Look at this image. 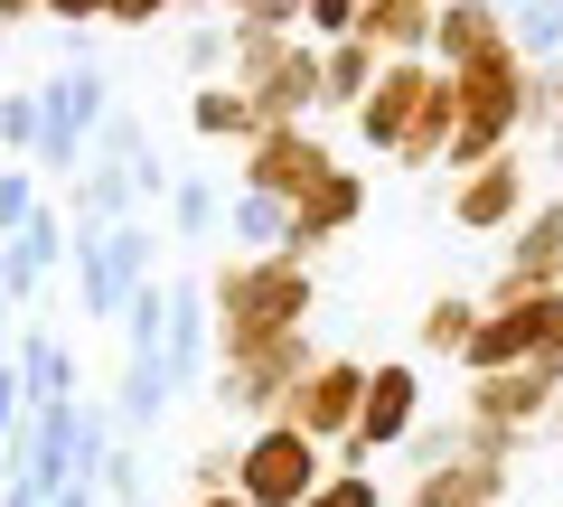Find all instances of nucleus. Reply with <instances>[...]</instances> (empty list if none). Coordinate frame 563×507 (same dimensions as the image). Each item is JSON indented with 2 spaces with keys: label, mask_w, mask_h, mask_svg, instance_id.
Instances as JSON below:
<instances>
[{
  "label": "nucleus",
  "mask_w": 563,
  "mask_h": 507,
  "mask_svg": "<svg viewBox=\"0 0 563 507\" xmlns=\"http://www.w3.org/2000/svg\"><path fill=\"white\" fill-rule=\"evenodd\" d=\"M320 480H329V470H320V442L291 432V423H263L254 442L235 451V488H244L254 507H301Z\"/></svg>",
  "instance_id": "39448f33"
},
{
  "label": "nucleus",
  "mask_w": 563,
  "mask_h": 507,
  "mask_svg": "<svg viewBox=\"0 0 563 507\" xmlns=\"http://www.w3.org/2000/svg\"><path fill=\"white\" fill-rule=\"evenodd\" d=\"M442 10H451V0H442Z\"/></svg>",
  "instance_id": "c03bdc74"
},
{
  "label": "nucleus",
  "mask_w": 563,
  "mask_h": 507,
  "mask_svg": "<svg viewBox=\"0 0 563 507\" xmlns=\"http://www.w3.org/2000/svg\"><path fill=\"white\" fill-rule=\"evenodd\" d=\"M0 507H47V498H38V488H29V480H10V498H0Z\"/></svg>",
  "instance_id": "58836bf2"
},
{
  "label": "nucleus",
  "mask_w": 563,
  "mask_h": 507,
  "mask_svg": "<svg viewBox=\"0 0 563 507\" xmlns=\"http://www.w3.org/2000/svg\"><path fill=\"white\" fill-rule=\"evenodd\" d=\"M357 10H366V0H301V38H357Z\"/></svg>",
  "instance_id": "c756f323"
},
{
  "label": "nucleus",
  "mask_w": 563,
  "mask_h": 507,
  "mask_svg": "<svg viewBox=\"0 0 563 507\" xmlns=\"http://www.w3.org/2000/svg\"><path fill=\"white\" fill-rule=\"evenodd\" d=\"M554 122H563V113H554Z\"/></svg>",
  "instance_id": "49530a36"
},
{
  "label": "nucleus",
  "mask_w": 563,
  "mask_h": 507,
  "mask_svg": "<svg viewBox=\"0 0 563 507\" xmlns=\"http://www.w3.org/2000/svg\"><path fill=\"white\" fill-rule=\"evenodd\" d=\"M310 366H320V339L310 329H291V339H273V348H254V357H225V405L235 414H273L282 423V405H291V386H301Z\"/></svg>",
  "instance_id": "6e6552de"
},
{
  "label": "nucleus",
  "mask_w": 563,
  "mask_h": 507,
  "mask_svg": "<svg viewBox=\"0 0 563 507\" xmlns=\"http://www.w3.org/2000/svg\"><path fill=\"white\" fill-rule=\"evenodd\" d=\"M10 320H20V301L0 291V366H10V348H20V329H10Z\"/></svg>",
  "instance_id": "e433bc0d"
},
{
  "label": "nucleus",
  "mask_w": 563,
  "mask_h": 507,
  "mask_svg": "<svg viewBox=\"0 0 563 507\" xmlns=\"http://www.w3.org/2000/svg\"><path fill=\"white\" fill-rule=\"evenodd\" d=\"M432 85H442V66H432V57H385V76L366 85V103L347 113V122H357V142L395 161V151H404V132H413V113H422V95H432Z\"/></svg>",
  "instance_id": "9d476101"
},
{
  "label": "nucleus",
  "mask_w": 563,
  "mask_h": 507,
  "mask_svg": "<svg viewBox=\"0 0 563 507\" xmlns=\"http://www.w3.org/2000/svg\"><path fill=\"white\" fill-rule=\"evenodd\" d=\"M526 207H536L526 151H488L479 169H451V225H461V235H517Z\"/></svg>",
  "instance_id": "20e7f679"
},
{
  "label": "nucleus",
  "mask_w": 563,
  "mask_h": 507,
  "mask_svg": "<svg viewBox=\"0 0 563 507\" xmlns=\"http://www.w3.org/2000/svg\"><path fill=\"white\" fill-rule=\"evenodd\" d=\"M103 113H113V85H103L95 57L57 66V76L38 85V169H85V151H95Z\"/></svg>",
  "instance_id": "7ed1b4c3"
},
{
  "label": "nucleus",
  "mask_w": 563,
  "mask_h": 507,
  "mask_svg": "<svg viewBox=\"0 0 563 507\" xmlns=\"http://www.w3.org/2000/svg\"><path fill=\"white\" fill-rule=\"evenodd\" d=\"M66 264H76V291H85V320H122V273H113V225H66Z\"/></svg>",
  "instance_id": "a211bd4d"
},
{
  "label": "nucleus",
  "mask_w": 563,
  "mask_h": 507,
  "mask_svg": "<svg viewBox=\"0 0 563 507\" xmlns=\"http://www.w3.org/2000/svg\"><path fill=\"white\" fill-rule=\"evenodd\" d=\"M357 405H366V366L357 357H320L301 386H291L282 423L310 432V442H347V432H357Z\"/></svg>",
  "instance_id": "9b49d317"
},
{
  "label": "nucleus",
  "mask_w": 563,
  "mask_h": 507,
  "mask_svg": "<svg viewBox=\"0 0 563 507\" xmlns=\"http://www.w3.org/2000/svg\"><path fill=\"white\" fill-rule=\"evenodd\" d=\"M57 264H66V217H57V207H38L20 235H0V291H10L20 310L38 301V283H47Z\"/></svg>",
  "instance_id": "2eb2a0df"
},
{
  "label": "nucleus",
  "mask_w": 563,
  "mask_h": 507,
  "mask_svg": "<svg viewBox=\"0 0 563 507\" xmlns=\"http://www.w3.org/2000/svg\"><path fill=\"white\" fill-rule=\"evenodd\" d=\"M188 132H198V142H235V151H244L263 122H254V103L217 76V85H188Z\"/></svg>",
  "instance_id": "412c9836"
},
{
  "label": "nucleus",
  "mask_w": 563,
  "mask_h": 507,
  "mask_svg": "<svg viewBox=\"0 0 563 507\" xmlns=\"http://www.w3.org/2000/svg\"><path fill=\"white\" fill-rule=\"evenodd\" d=\"M132 507H141V498H132Z\"/></svg>",
  "instance_id": "a18cd8bd"
},
{
  "label": "nucleus",
  "mask_w": 563,
  "mask_h": 507,
  "mask_svg": "<svg viewBox=\"0 0 563 507\" xmlns=\"http://www.w3.org/2000/svg\"><path fill=\"white\" fill-rule=\"evenodd\" d=\"M470 329H479V301L470 291H442V301L422 310V357H461Z\"/></svg>",
  "instance_id": "b1692460"
},
{
  "label": "nucleus",
  "mask_w": 563,
  "mask_h": 507,
  "mask_svg": "<svg viewBox=\"0 0 563 507\" xmlns=\"http://www.w3.org/2000/svg\"><path fill=\"white\" fill-rule=\"evenodd\" d=\"M0 151H38V95H0Z\"/></svg>",
  "instance_id": "473e14b6"
},
{
  "label": "nucleus",
  "mask_w": 563,
  "mask_h": 507,
  "mask_svg": "<svg viewBox=\"0 0 563 507\" xmlns=\"http://www.w3.org/2000/svg\"><path fill=\"white\" fill-rule=\"evenodd\" d=\"M161 414H169L161 357H132V366H122V423H161Z\"/></svg>",
  "instance_id": "bb28decb"
},
{
  "label": "nucleus",
  "mask_w": 563,
  "mask_h": 507,
  "mask_svg": "<svg viewBox=\"0 0 563 507\" xmlns=\"http://www.w3.org/2000/svg\"><path fill=\"white\" fill-rule=\"evenodd\" d=\"M413 414H422V366H413V357H385V366H366V405H357V432L339 442V470H357L366 451H395V442H413Z\"/></svg>",
  "instance_id": "423d86ee"
},
{
  "label": "nucleus",
  "mask_w": 563,
  "mask_h": 507,
  "mask_svg": "<svg viewBox=\"0 0 563 507\" xmlns=\"http://www.w3.org/2000/svg\"><path fill=\"white\" fill-rule=\"evenodd\" d=\"M310 310H320V273H310V254H225L217 283H207V320H217V348L225 357H254V348L291 339V329H310Z\"/></svg>",
  "instance_id": "f257e3e1"
},
{
  "label": "nucleus",
  "mask_w": 563,
  "mask_h": 507,
  "mask_svg": "<svg viewBox=\"0 0 563 507\" xmlns=\"http://www.w3.org/2000/svg\"><path fill=\"white\" fill-rule=\"evenodd\" d=\"M225 235H235L244 254H282V244H291V207H282V198H254V188H235V198H225Z\"/></svg>",
  "instance_id": "4be33fe9"
},
{
  "label": "nucleus",
  "mask_w": 563,
  "mask_h": 507,
  "mask_svg": "<svg viewBox=\"0 0 563 507\" xmlns=\"http://www.w3.org/2000/svg\"><path fill=\"white\" fill-rule=\"evenodd\" d=\"M179 10H217V0H179Z\"/></svg>",
  "instance_id": "37998d69"
},
{
  "label": "nucleus",
  "mask_w": 563,
  "mask_h": 507,
  "mask_svg": "<svg viewBox=\"0 0 563 507\" xmlns=\"http://www.w3.org/2000/svg\"><path fill=\"white\" fill-rule=\"evenodd\" d=\"M554 376H544V366H498V376H470V432H479L488 451H507L517 442L526 423H544V414H554Z\"/></svg>",
  "instance_id": "1a4fd4ad"
},
{
  "label": "nucleus",
  "mask_w": 563,
  "mask_h": 507,
  "mask_svg": "<svg viewBox=\"0 0 563 507\" xmlns=\"http://www.w3.org/2000/svg\"><path fill=\"white\" fill-rule=\"evenodd\" d=\"M225 29H301V0H217Z\"/></svg>",
  "instance_id": "c85d7f7f"
},
{
  "label": "nucleus",
  "mask_w": 563,
  "mask_h": 507,
  "mask_svg": "<svg viewBox=\"0 0 563 507\" xmlns=\"http://www.w3.org/2000/svg\"><path fill=\"white\" fill-rule=\"evenodd\" d=\"M188 507H254L244 488H217V498H188Z\"/></svg>",
  "instance_id": "ea45409f"
},
{
  "label": "nucleus",
  "mask_w": 563,
  "mask_h": 507,
  "mask_svg": "<svg viewBox=\"0 0 563 507\" xmlns=\"http://www.w3.org/2000/svg\"><path fill=\"white\" fill-rule=\"evenodd\" d=\"M366 217V169H320V179L291 198V254H320V244H339L347 225Z\"/></svg>",
  "instance_id": "ddd939ff"
},
{
  "label": "nucleus",
  "mask_w": 563,
  "mask_h": 507,
  "mask_svg": "<svg viewBox=\"0 0 563 507\" xmlns=\"http://www.w3.org/2000/svg\"><path fill=\"white\" fill-rule=\"evenodd\" d=\"M554 179H563V122H554Z\"/></svg>",
  "instance_id": "a19ab883"
},
{
  "label": "nucleus",
  "mask_w": 563,
  "mask_h": 507,
  "mask_svg": "<svg viewBox=\"0 0 563 507\" xmlns=\"http://www.w3.org/2000/svg\"><path fill=\"white\" fill-rule=\"evenodd\" d=\"M301 507H385V488L366 480V470H339V480H320Z\"/></svg>",
  "instance_id": "2f4dec72"
},
{
  "label": "nucleus",
  "mask_w": 563,
  "mask_h": 507,
  "mask_svg": "<svg viewBox=\"0 0 563 507\" xmlns=\"http://www.w3.org/2000/svg\"><path fill=\"white\" fill-rule=\"evenodd\" d=\"M488 291H563V188L517 217V244H507V264H498Z\"/></svg>",
  "instance_id": "f8f14e48"
},
{
  "label": "nucleus",
  "mask_w": 563,
  "mask_h": 507,
  "mask_svg": "<svg viewBox=\"0 0 563 507\" xmlns=\"http://www.w3.org/2000/svg\"><path fill=\"white\" fill-rule=\"evenodd\" d=\"M169 225H179L188 244H198V235H217V225H225V198H217V188L198 179V169H188V179L169 188Z\"/></svg>",
  "instance_id": "a878e982"
},
{
  "label": "nucleus",
  "mask_w": 563,
  "mask_h": 507,
  "mask_svg": "<svg viewBox=\"0 0 563 507\" xmlns=\"http://www.w3.org/2000/svg\"><path fill=\"white\" fill-rule=\"evenodd\" d=\"M225 66H235V38H225V20H198V29H188V57H179V76H188V85H217Z\"/></svg>",
  "instance_id": "cd10ccee"
},
{
  "label": "nucleus",
  "mask_w": 563,
  "mask_h": 507,
  "mask_svg": "<svg viewBox=\"0 0 563 507\" xmlns=\"http://www.w3.org/2000/svg\"><path fill=\"white\" fill-rule=\"evenodd\" d=\"M161 329H169V283H141L122 301V348L132 357H161Z\"/></svg>",
  "instance_id": "393cba45"
},
{
  "label": "nucleus",
  "mask_w": 563,
  "mask_h": 507,
  "mask_svg": "<svg viewBox=\"0 0 563 507\" xmlns=\"http://www.w3.org/2000/svg\"><path fill=\"white\" fill-rule=\"evenodd\" d=\"M498 451L479 442V432H470V451H451L442 470H422L413 480V507H498Z\"/></svg>",
  "instance_id": "dca6fc26"
},
{
  "label": "nucleus",
  "mask_w": 563,
  "mask_h": 507,
  "mask_svg": "<svg viewBox=\"0 0 563 507\" xmlns=\"http://www.w3.org/2000/svg\"><path fill=\"white\" fill-rule=\"evenodd\" d=\"M207 339H217L207 291H198V283H169V329H161V376H169V395H188V376L207 366Z\"/></svg>",
  "instance_id": "f3484780"
},
{
  "label": "nucleus",
  "mask_w": 563,
  "mask_h": 507,
  "mask_svg": "<svg viewBox=\"0 0 563 507\" xmlns=\"http://www.w3.org/2000/svg\"><path fill=\"white\" fill-rule=\"evenodd\" d=\"M38 207H47V198H38V179H29V169H0V235H20Z\"/></svg>",
  "instance_id": "7c9ffc66"
},
{
  "label": "nucleus",
  "mask_w": 563,
  "mask_h": 507,
  "mask_svg": "<svg viewBox=\"0 0 563 507\" xmlns=\"http://www.w3.org/2000/svg\"><path fill=\"white\" fill-rule=\"evenodd\" d=\"M225 38H235L225 85L254 103L263 132H273V122H310V113H320V38H301V29H225Z\"/></svg>",
  "instance_id": "f03ea898"
},
{
  "label": "nucleus",
  "mask_w": 563,
  "mask_h": 507,
  "mask_svg": "<svg viewBox=\"0 0 563 507\" xmlns=\"http://www.w3.org/2000/svg\"><path fill=\"white\" fill-rule=\"evenodd\" d=\"M38 20H66V29H103V0H38Z\"/></svg>",
  "instance_id": "c9c22d12"
},
{
  "label": "nucleus",
  "mask_w": 563,
  "mask_h": 507,
  "mask_svg": "<svg viewBox=\"0 0 563 507\" xmlns=\"http://www.w3.org/2000/svg\"><path fill=\"white\" fill-rule=\"evenodd\" d=\"M122 217H132V179L103 169V161H85L76 169V198H66V225H122Z\"/></svg>",
  "instance_id": "5701e85b"
},
{
  "label": "nucleus",
  "mask_w": 563,
  "mask_h": 507,
  "mask_svg": "<svg viewBox=\"0 0 563 507\" xmlns=\"http://www.w3.org/2000/svg\"><path fill=\"white\" fill-rule=\"evenodd\" d=\"M432 20H442V0H366L357 38L376 57H432Z\"/></svg>",
  "instance_id": "6ab92c4d"
},
{
  "label": "nucleus",
  "mask_w": 563,
  "mask_h": 507,
  "mask_svg": "<svg viewBox=\"0 0 563 507\" xmlns=\"http://www.w3.org/2000/svg\"><path fill=\"white\" fill-rule=\"evenodd\" d=\"M507 10L498 0H451L442 20H432V66L442 76H461V66H479V57H507Z\"/></svg>",
  "instance_id": "4468645a"
},
{
  "label": "nucleus",
  "mask_w": 563,
  "mask_h": 507,
  "mask_svg": "<svg viewBox=\"0 0 563 507\" xmlns=\"http://www.w3.org/2000/svg\"><path fill=\"white\" fill-rule=\"evenodd\" d=\"M29 423V386H20V357L0 366V442H10V432Z\"/></svg>",
  "instance_id": "f704fd0d"
},
{
  "label": "nucleus",
  "mask_w": 563,
  "mask_h": 507,
  "mask_svg": "<svg viewBox=\"0 0 563 507\" xmlns=\"http://www.w3.org/2000/svg\"><path fill=\"white\" fill-rule=\"evenodd\" d=\"M20 20H38V0H0V29H20Z\"/></svg>",
  "instance_id": "4c0bfd02"
},
{
  "label": "nucleus",
  "mask_w": 563,
  "mask_h": 507,
  "mask_svg": "<svg viewBox=\"0 0 563 507\" xmlns=\"http://www.w3.org/2000/svg\"><path fill=\"white\" fill-rule=\"evenodd\" d=\"M544 423H554V432H563V395H554V414H544Z\"/></svg>",
  "instance_id": "79ce46f5"
},
{
  "label": "nucleus",
  "mask_w": 563,
  "mask_h": 507,
  "mask_svg": "<svg viewBox=\"0 0 563 507\" xmlns=\"http://www.w3.org/2000/svg\"><path fill=\"white\" fill-rule=\"evenodd\" d=\"M320 169H339V151H329L310 122H273V132H254V142H244L235 179L254 188V198H282V207H291L310 179H320Z\"/></svg>",
  "instance_id": "0eeeda50"
},
{
  "label": "nucleus",
  "mask_w": 563,
  "mask_h": 507,
  "mask_svg": "<svg viewBox=\"0 0 563 507\" xmlns=\"http://www.w3.org/2000/svg\"><path fill=\"white\" fill-rule=\"evenodd\" d=\"M376 76H385V57H376L366 38H329V47H320V113H357Z\"/></svg>",
  "instance_id": "aec40b11"
},
{
  "label": "nucleus",
  "mask_w": 563,
  "mask_h": 507,
  "mask_svg": "<svg viewBox=\"0 0 563 507\" xmlns=\"http://www.w3.org/2000/svg\"><path fill=\"white\" fill-rule=\"evenodd\" d=\"M179 0H103V29H151V20H169Z\"/></svg>",
  "instance_id": "72a5a7b5"
}]
</instances>
